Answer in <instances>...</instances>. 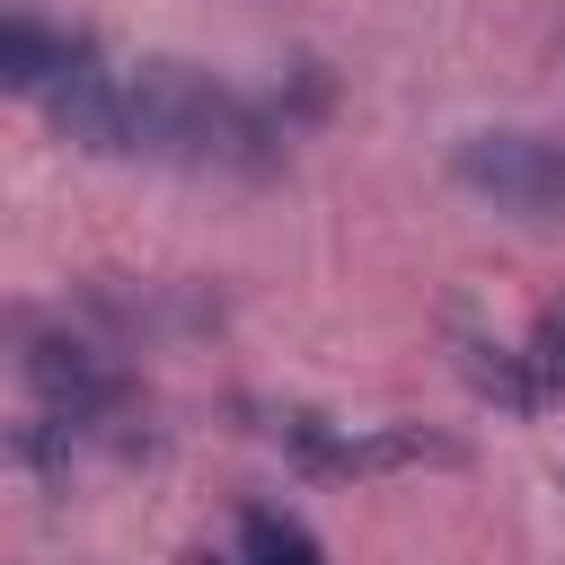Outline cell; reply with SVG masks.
Wrapping results in <instances>:
<instances>
[{"mask_svg":"<svg viewBox=\"0 0 565 565\" xmlns=\"http://www.w3.org/2000/svg\"><path fill=\"white\" fill-rule=\"evenodd\" d=\"M0 79L79 150L106 159H168V168H221V177H265L282 150V124L238 97L230 79L194 62H106L97 35H71L35 9L9 18Z\"/></svg>","mask_w":565,"mask_h":565,"instance_id":"6da1fadb","label":"cell"},{"mask_svg":"<svg viewBox=\"0 0 565 565\" xmlns=\"http://www.w3.org/2000/svg\"><path fill=\"white\" fill-rule=\"evenodd\" d=\"M265 433L282 441V459L318 486H362V477H415V468H450L459 450L424 424H335L318 406H265Z\"/></svg>","mask_w":565,"mask_h":565,"instance_id":"7a4b0ae2","label":"cell"},{"mask_svg":"<svg viewBox=\"0 0 565 565\" xmlns=\"http://www.w3.org/2000/svg\"><path fill=\"white\" fill-rule=\"evenodd\" d=\"M26 388L44 397V415H71L88 433V450H141V380L97 353L88 335H26Z\"/></svg>","mask_w":565,"mask_h":565,"instance_id":"3957f363","label":"cell"},{"mask_svg":"<svg viewBox=\"0 0 565 565\" xmlns=\"http://www.w3.org/2000/svg\"><path fill=\"white\" fill-rule=\"evenodd\" d=\"M450 177L503 212H565V132H468L450 150Z\"/></svg>","mask_w":565,"mask_h":565,"instance_id":"277c9868","label":"cell"},{"mask_svg":"<svg viewBox=\"0 0 565 565\" xmlns=\"http://www.w3.org/2000/svg\"><path fill=\"white\" fill-rule=\"evenodd\" d=\"M230 565H327V547L309 539L300 512H282V503H238V547H230Z\"/></svg>","mask_w":565,"mask_h":565,"instance_id":"5b68a950","label":"cell"},{"mask_svg":"<svg viewBox=\"0 0 565 565\" xmlns=\"http://www.w3.org/2000/svg\"><path fill=\"white\" fill-rule=\"evenodd\" d=\"M530 380H539V397H565V309H547L539 327H530Z\"/></svg>","mask_w":565,"mask_h":565,"instance_id":"8992f818","label":"cell"}]
</instances>
